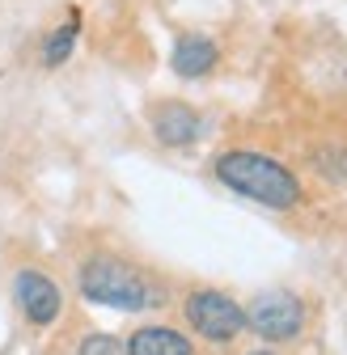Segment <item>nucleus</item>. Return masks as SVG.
<instances>
[{
  "label": "nucleus",
  "instance_id": "f257e3e1",
  "mask_svg": "<svg viewBox=\"0 0 347 355\" xmlns=\"http://www.w3.org/2000/svg\"><path fill=\"white\" fill-rule=\"evenodd\" d=\"M216 178L225 187H233L237 195L263 203V207H276V211H288L301 203V182L292 178V169H284L280 161L263 157V153H225L216 161Z\"/></svg>",
  "mask_w": 347,
  "mask_h": 355
},
{
  "label": "nucleus",
  "instance_id": "f03ea898",
  "mask_svg": "<svg viewBox=\"0 0 347 355\" xmlns=\"http://www.w3.org/2000/svg\"><path fill=\"white\" fill-rule=\"evenodd\" d=\"M81 296L94 300V304H106V309H123V313H136V309H153L157 292L153 284L136 271L132 262L123 258H110V254H98L81 266Z\"/></svg>",
  "mask_w": 347,
  "mask_h": 355
},
{
  "label": "nucleus",
  "instance_id": "7ed1b4c3",
  "mask_svg": "<svg viewBox=\"0 0 347 355\" xmlns=\"http://www.w3.org/2000/svg\"><path fill=\"white\" fill-rule=\"evenodd\" d=\"M187 322L208 338V343H233L242 330H246V309L225 296V292H216V288H199L187 296Z\"/></svg>",
  "mask_w": 347,
  "mask_h": 355
},
{
  "label": "nucleus",
  "instance_id": "20e7f679",
  "mask_svg": "<svg viewBox=\"0 0 347 355\" xmlns=\"http://www.w3.org/2000/svg\"><path fill=\"white\" fill-rule=\"evenodd\" d=\"M246 326L267 343H288L305 330V304L284 288H271L263 296H254V304L246 309Z\"/></svg>",
  "mask_w": 347,
  "mask_h": 355
},
{
  "label": "nucleus",
  "instance_id": "39448f33",
  "mask_svg": "<svg viewBox=\"0 0 347 355\" xmlns=\"http://www.w3.org/2000/svg\"><path fill=\"white\" fill-rule=\"evenodd\" d=\"M13 296H17V309L26 313L30 326H51V322L64 313V296H60V288H56L47 275H42V271H17Z\"/></svg>",
  "mask_w": 347,
  "mask_h": 355
},
{
  "label": "nucleus",
  "instance_id": "423d86ee",
  "mask_svg": "<svg viewBox=\"0 0 347 355\" xmlns=\"http://www.w3.org/2000/svg\"><path fill=\"white\" fill-rule=\"evenodd\" d=\"M127 355H195L191 338L169 326H140L127 338Z\"/></svg>",
  "mask_w": 347,
  "mask_h": 355
},
{
  "label": "nucleus",
  "instance_id": "0eeeda50",
  "mask_svg": "<svg viewBox=\"0 0 347 355\" xmlns=\"http://www.w3.org/2000/svg\"><path fill=\"white\" fill-rule=\"evenodd\" d=\"M153 131H157L161 144H191L199 136V114L183 102H165L153 114Z\"/></svg>",
  "mask_w": 347,
  "mask_h": 355
},
{
  "label": "nucleus",
  "instance_id": "6e6552de",
  "mask_svg": "<svg viewBox=\"0 0 347 355\" xmlns=\"http://www.w3.org/2000/svg\"><path fill=\"white\" fill-rule=\"evenodd\" d=\"M216 42L203 38V34H183L178 38V47H174V72L178 76H203L216 68Z\"/></svg>",
  "mask_w": 347,
  "mask_h": 355
},
{
  "label": "nucleus",
  "instance_id": "1a4fd4ad",
  "mask_svg": "<svg viewBox=\"0 0 347 355\" xmlns=\"http://www.w3.org/2000/svg\"><path fill=\"white\" fill-rule=\"evenodd\" d=\"M72 42H76V17H72L68 26H60V30L47 38V47H42V60H47L51 68H56V64H64V60L72 55Z\"/></svg>",
  "mask_w": 347,
  "mask_h": 355
},
{
  "label": "nucleus",
  "instance_id": "9d476101",
  "mask_svg": "<svg viewBox=\"0 0 347 355\" xmlns=\"http://www.w3.org/2000/svg\"><path fill=\"white\" fill-rule=\"evenodd\" d=\"M76 355H127V343H119L115 334H90Z\"/></svg>",
  "mask_w": 347,
  "mask_h": 355
},
{
  "label": "nucleus",
  "instance_id": "9b49d317",
  "mask_svg": "<svg viewBox=\"0 0 347 355\" xmlns=\"http://www.w3.org/2000/svg\"><path fill=\"white\" fill-rule=\"evenodd\" d=\"M318 165H322L326 178H347V148H339V153H322Z\"/></svg>",
  "mask_w": 347,
  "mask_h": 355
},
{
  "label": "nucleus",
  "instance_id": "f8f14e48",
  "mask_svg": "<svg viewBox=\"0 0 347 355\" xmlns=\"http://www.w3.org/2000/svg\"><path fill=\"white\" fill-rule=\"evenodd\" d=\"M250 355H271V351H250Z\"/></svg>",
  "mask_w": 347,
  "mask_h": 355
}]
</instances>
